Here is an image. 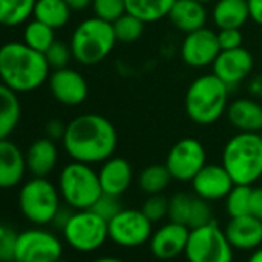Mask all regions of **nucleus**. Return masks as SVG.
<instances>
[{"mask_svg": "<svg viewBox=\"0 0 262 262\" xmlns=\"http://www.w3.org/2000/svg\"><path fill=\"white\" fill-rule=\"evenodd\" d=\"M176 0H125L126 13L145 24H155L168 17Z\"/></svg>", "mask_w": 262, "mask_h": 262, "instance_id": "26", "label": "nucleus"}, {"mask_svg": "<svg viewBox=\"0 0 262 262\" xmlns=\"http://www.w3.org/2000/svg\"><path fill=\"white\" fill-rule=\"evenodd\" d=\"M113 30L119 43H135L142 37L145 22H142L133 14L125 13L123 16L113 22Z\"/></svg>", "mask_w": 262, "mask_h": 262, "instance_id": "31", "label": "nucleus"}, {"mask_svg": "<svg viewBox=\"0 0 262 262\" xmlns=\"http://www.w3.org/2000/svg\"><path fill=\"white\" fill-rule=\"evenodd\" d=\"M211 19L217 30H241L250 19L248 0H214Z\"/></svg>", "mask_w": 262, "mask_h": 262, "instance_id": "24", "label": "nucleus"}, {"mask_svg": "<svg viewBox=\"0 0 262 262\" xmlns=\"http://www.w3.org/2000/svg\"><path fill=\"white\" fill-rule=\"evenodd\" d=\"M57 262H71V260H65V259H59Z\"/></svg>", "mask_w": 262, "mask_h": 262, "instance_id": "48", "label": "nucleus"}, {"mask_svg": "<svg viewBox=\"0 0 262 262\" xmlns=\"http://www.w3.org/2000/svg\"><path fill=\"white\" fill-rule=\"evenodd\" d=\"M228 123L242 133H260L262 131V105L251 99H236L227 108Z\"/></svg>", "mask_w": 262, "mask_h": 262, "instance_id": "21", "label": "nucleus"}, {"mask_svg": "<svg viewBox=\"0 0 262 262\" xmlns=\"http://www.w3.org/2000/svg\"><path fill=\"white\" fill-rule=\"evenodd\" d=\"M250 214L262 221V187L251 188L250 196Z\"/></svg>", "mask_w": 262, "mask_h": 262, "instance_id": "42", "label": "nucleus"}, {"mask_svg": "<svg viewBox=\"0 0 262 262\" xmlns=\"http://www.w3.org/2000/svg\"><path fill=\"white\" fill-rule=\"evenodd\" d=\"M22 117V105L16 91L0 82V139H7L17 128Z\"/></svg>", "mask_w": 262, "mask_h": 262, "instance_id": "25", "label": "nucleus"}, {"mask_svg": "<svg viewBox=\"0 0 262 262\" xmlns=\"http://www.w3.org/2000/svg\"><path fill=\"white\" fill-rule=\"evenodd\" d=\"M62 241L39 225L19 233L16 262H57L62 259Z\"/></svg>", "mask_w": 262, "mask_h": 262, "instance_id": "11", "label": "nucleus"}, {"mask_svg": "<svg viewBox=\"0 0 262 262\" xmlns=\"http://www.w3.org/2000/svg\"><path fill=\"white\" fill-rule=\"evenodd\" d=\"M93 262H125L123 259L120 257H113V256H102V257H97L94 259Z\"/></svg>", "mask_w": 262, "mask_h": 262, "instance_id": "46", "label": "nucleus"}, {"mask_svg": "<svg viewBox=\"0 0 262 262\" xmlns=\"http://www.w3.org/2000/svg\"><path fill=\"white\" fill-rule=\"evenodd\" d=\"M97 173L102 191L111 196L120 198L133 182V167L123 158L111 156L102 162V167Z\"/></svg>", "mask_w": 262, "mask_h": 262, "instance_id": "20", "label": "nucleus"}, {"mask_svg": "<svg viewBox=\"0 0 262 262\" xmlns=\"http://www.w3.org/2000/svg\"><path fill=\"white\" fill-rule=\"evenodd\" d=\"M93 13L96 17L113 24L126 13L125 0H93Z\"/></svg>", "mask_w": 262, "mask_h": 262, "instance_id": "34", "label": "nucleus"}, {"mask_svg": "<svg viewBox=\"0 0 262 262\" xmlns=\"http://www.w3.org/2000/svg\"><path fill=\"white\" fill-rule=\"evenodd\" d=\"M233 187L234 182L222 164H207L191 179L193 193L208 202L225 199Z\"/></svg>", "mask_w": 262, "mask_h": 262, "instance_id": "17", "label": "nucleus"}, {"mask_svg": "<svg viewBox=\"0 0 262 262\" xmlns=\"http://www.w3.org/2000/svg\"><path fill=\"white\" fill-rule=\"evenodd\" d=\"M71 13L73 10L65 0H37L33 16L53 30H60L70 22Z\"/></svg>", "mask_w": 262, "mask_h": 262, "instance_id": "27", "label": "nucleus"}, {"mask_svg": "<svg viewBox=\"0 0 262 262\" xmlns=\"http://www.w3.org/2000/svg\"><path fill=\"white\" fill-rule=\"evenodd\" d=\"M153 222L142 210L122 208L108 221L110 239L122 248H136L150 242L153 234Z\"/></svg>", "mask_w": 262, "mask_h": 262, "instance_id": "10", "label": "nucleus"}, {"mask_svg": "<svg viewBox=\"0 0 262 262\" xmlns=\"http://www.w3.org/2000/svg\"><path fill=\"white\" fill-rule=\"evenodd\" d=\"M213 219V210L208 201L193 196V204H191V211H190V219H188V228H198L202 225L210 224Z\"/></svg>", "mask_w": 262, "mask_h": 262, "instance_id": "37", "label": "nucleus"}, {"mask_svg": "<svg viewBox=\"0 0 262 262\" xmlns=\"http://www.w3.org/2000/svg\"><path fill=\"white\" fill-rule=\"evenodd\" d=\"M48 85L53 97L67 106H77L83 103L88 96V83L85 77L70 67L53 70L48 77Z\"/></svg>", "mask_w": 262, "mask_h": 262, "instance_id": "15", "label": "nucleus"}, {"mask_svg": "<svg viewBox=\"0 0 262 262\" xmlns=\"http://www.w3.org/2000/svg\"><path fill=\"white\" fill-rule=\"evenodd\" d=\"M17 237L19 233L13 227L7 224H0V262L16 260Z\"/></svg>", "mask_w": 262, "mask_h": 262, "instance_id": "35", "label": "nucleus"}, {"mask_svg": "<svg viewBox=\"0 0 262 262\" xmlns=\"http://www.w3.org/2000/svg\"><path fill=\"white\" fill-rule=\"evenodd\" d=\"M116 43L113 24L96 16L82 20L70 40L73 59L85 67H93L105 60Z\"/></svg>", "mask_w": 262, "mask_h": 262, "instance_id": "5", "label": "nucleus"}, {"mask_svg": "<svg viewBox=\"0 0 262 262\" xmlns=\"http://www.w3.org/2000/svg\"><path fill=\"white\" fill-rule=\"evenodd\" d=\"M159 262H161V260H159ZM168 262H173V260H168Z\"/></svg>", "mask_w": 262, "mask_h": 262, "instance_id": "50", "label": "nucleus"}, {"mask_svg": "<svg viewBox=\"0 0 262 262\" xmlns=\"http://www.w3.org/2000/svg\"><path fill=\"white\" fill-rule=\"evenodd\" d=\"M233 250L225 231L216 221H211L207 225L190 228L184 254L188 262H233Z\"/></svg>", "mask_w": 262, "mask_h": 262, "instance_id": "9", "label": "nucleus"}, {"mask_svg": "<svg viewBox=\"0 0 262 262\" xmlns=\"http://www.w3.org/2000/svg\"><path fill=\"white\" fill-rule=\"evenodd\" d=\"M217 33L204 27L198 31L185 34L181 43V59L190 68L211 67L221 53Z\"/></svg>", "mask_w": 262, "mask_h": 262, "instance_id": "13", "label": "nucleus"}, {"mask_svg": "<svg viewBox=\"0 0 262 262\" xmlns=\"http://www.w3.org/2000/svg\"><path fill=\"white\" fill-rule=\"evenodd\" d=\"M251 185H236L225 198V208L230 217L250 214V196Z\"/></svg>", "mask_w": 262, "mask_h": 262, "instance_id": "32", "label": "nucleus"}, {"mask_svg": "<svg viewBox=\"0 0 262 262\" xmlns=\"http://www.w3.org/2000/svg\"><path fill=\"white\" fill-rule=\"evenodd\" d=\"M165 165L174 181L191 182L207 165L205 147L194 138H184L170 148Z\"/></svg>", "mask_w": 262, "mask_h": 262, "instance_id": "12", "label": "nucleus"}, {"mask_svg": "<svg viewBox=\"0 0 262 262\" xmlns=\"http://www.w3.org/2000/svg\"><path fill=\"white\" fill-rule=\"evenodd\" d=\"M93 211H96L99 216H102L103 219L110 221L113 219L120 210H122V205H120V201L117 196H111V194H106L103 193L97 201L96 204L91 207Z\"/></svg>", "mask_w": 262, "mask_h": 262, "instance_id": "39", "label": "nucleus"}, {"mask_svg": "<svg viewBox=\"0 0 262 262\" xmlns=\"http://www.w3.org/2000/svg\"><path fill=\"white\" fill-rule=\"evenodd\" d=\"M248 11H250V19L262 27V0H248Z\"/></svg>", "mask_w": 262, "mask_h": 262, "instance_id": "43", "label": "nucleus"}, {"mask_svg": "<svg viewBox=\"0 0 262 262\" xmlns=\"http://www.w3.org/2000/svg\"><path fill=\"white\" fill-rule=\"evenodd\" d=\"M65 2L73 11H83L88 7H91L93 0H65Z\"/></svg>", "mask_w": 262, "mask_h": 262, "instance_id": "44", "label": "nucleus"}, {"mask_svg": "<svg viewBox=\"0 0 262 262\" xmlns=\"http://www.w3.org/2000/svg\"><path fill=\"white\" fill-rule=\"evenodd\" d=\"M211 67L213 74L217 76L228 88H231L248 77L254 67V59L248 50L241 47L221 51Z\"/></svg>", "mask_w": 262, "mask_h": 262, "instance_id": "16", "label": "nucleus"}, {"mask_svg": "<svg viewBox=\"0 0 262 262\" xmlns=\"http://www.w3.org/2000/svg\"><path fill=\"white\" fill-rule=\"evenodd\" d=\"M60 199L59 188L51 181L33 176L20 188L19 207L27 221L42 227L53 224L60 210Z\"/></svg>", "mask_w": 262, "mask_h": 262, "instance_id": "7", "label": "nucleus"}, {"mask_svg": "<svg viewBox=\"0 0 262 262\" xmlns=\"http://www.w3.org/2000/svg\"><path fill=\"white\" fill-rule=\"evenodd\" d=\"M27 171V161L22 150L8 138L0 139V190L17 187Z\"/></svg>", "mask_w": 262, "mask_h": 262, "instance_id": "19", "label": "nucleus"}, {"mask_svg": "<svg viewBox=\"0 0 262 262\" xmlns=\"http://www.w3.org/2000/svg\"><path fill=\"white\" fill-rule=\"evenodd\" d=\"M62 144L73 161L90 165L100 164L114 156L117 131L106 117L97 113H86L67 123Z\"/></svg>", "mask_w": 262, "mask_h": 262, "instance_id": "1", "label": "nucleus"}, {"mask_svg": "<svg viewBox=\"0 0 262 262\" xmlns=\"http://www.w3.org/2000/svg\"><path fill=\"white\" fill-rule=\"evenodd\" d=\"M188 236L190 228L187 225L170 221L153 231L150 237V250L161 262L174 260L185 253Z\"/></svg>", "mask_w": 262, "mask_h": 262, "instance_id": "14", "label": "nucleus"}, {"mask_svg": "<svg viewBox=\"0 0 262 262\" xmlns=\"http://www.w3.org/2000/svg\"><path fill=\"white\" fill-rule=\"evenodd\" d=\"M25 161L27 170L33 176L47 178L50 173H53L59 161V150L56 141L50 138H40L34 141L25 153Z\"/></svg>", "mask_w": 262, "mask_h": 262, "instance_id": "23", "label": "nucleus"}, {"mask_svg": "<svg viewBox=\"0 0 262 262\" xmlns=\"http://www.w3.org/2000/svg\"><path fill=\"white\" fill-rule=\"evenodd\" d=\"M193 196L187 193H176L168 199V219L188 227Z\"/></svg>", "mask_w": 262, "mask_h": 262, "instance_id": "33", "label": "nucleus"}, {"mask_svg": "<svg viewBox=\"0 0 262 262\" xmlns=\"http://www.w3.org/2000/svg\"><path fill=\"white\" fill-rule=\"evenodd\" d=\"M37 0H0V25L19 27L34 13Z\"/></svg>", "mask_w": 262, "mask_h": 262, "instance_id": "28", "label": "nucleus"}, {"mask_svg": "<svg viewBox=\"0 0 262 262\" xmlns=\"http://www.w3.org/2000/svg\"><path fill=\"white\" fill-rule=\"evenodd\" d=\"M65 242L76 251L91 253L99 250L108 236V221L91 208L74 210L62 228Z\"/></svg>", "mask_w": 262, "mask_h": 262, "instance_id": "8", "label": "nucleus"}, {"mask_svg": "<svg viewBox=\"0 0 262 262\" xmlns=\"http://www.w3.org/2000/svg\"><path fill=\"white\" fill-rule=\"evenodd\" d=\"M224 231L228 242L236 250L248 251L262 245V221L253 214L230 217Z\"/></svg>", "mask_w": 262, "mask_h": 262, "instance_id": "18", "label": "nucleus"}, {"mask_svg": "<svg viewBox=\"0 0 262 262\" xmlns=\"http://www.w3.org/2000/svg\"><path fill=\"white\" fill-rule=\"evenodd\" d=\"M217 40L221 50H234L242 47V33L237 28H225L217 31Z\"/></svg>", "mask_w": 262, "mask_h": 262, "instance_id": "40", "label": "nucleus"}, {"mask_svg": "<svg viewBox=\"0 0 262 262\" xmlns=\"http://www.w3.org/2000/svg\"><path fill=\"white\" fill-rule=\"evenodd\" d=\"M259 135H260V138H262V131H260V133H259Z\"/></svg>", "mask_w": 262, "mask_h": 262, "instance_id": "49", "label": "nucleus"}, {"mask_svg": "<svg viewBox=\"0 0 262 262\" xmlns=\"http://www.w3.org/2000/svg\"><path fill=\"white\" fill-rule=\"evenodd\" d=\"M173 181L167 165L164 164H153L145 167L139 174V187L141 190L150 196V194H161Z\"/></svg>", "mask_w": 262, "mask_h": 262, "instance_id": "29", "label": "nucleus"}, {"mask_svg": "<svg viewBox=\"0 0 262 262\" xmlns=\"http://www.w3.org/2000/svg\"><path fill=\"white\" fill-rule=\"evenodd\" d=\"M199 2H202V4H208V2H214V0H199Z\"/></svg>", "mask_w": 262, "mask_h": 262, "instance_id": "47", "label": "nucleus"}, {"mask_svg": "<svg viewBox=\"0 0 262 262\" xmlns=\"http://www.w3.org/2000/svg\"><path fill=\"white\" fill-rule=\"evenodd\" d=\"M54 31L56 30H53L51 27L34 19V20L28 22L24 30V42L28 47H31L33 50L45 53L56 40Z\"/></svg>", "mask_w": 262, "mask_h": 262, "instance_id": "30", "label": "nucleus"}, {"mask_svg": "<svg viewBox=\"0 0 262 262\" xmlns=\"http://www.w3.org/2000/svg\"><path fill=\"white\" fill-rule=\"evenodd\" d=\"M247 262H262V245L256 250H253V253L250 254Z\"/></svg>", "mask_w": 262, "mask_h": 262, "instance_id": "45", "label": "nucleus"}, {"mask_svg": "<svg viewBox=\"0 0 262 262\" xmlns=\"http://www.w3.org/2000/svg\"><path fill=\"white\" fill-rule=\"evenodd\" d=\"M142 211L153 224L159 222L164 217H168V199L162 193L150 194L142 205Z\"/></svg>", "mask_w": 262, "mask_h": 262, "instance_id": "38", "label": "nucleus"}, {"mask_svg": "<svg viewBox=\"0 0 262 262\" xmlns=\"http://www.w3.org/2000/svg\"><path fill=\"white\" fill-rule=\"evenodd\" d=\"M230 88L213 73L196 77L185 93V113L201 126L217 122L228 108Z\"/></svg>", "mask_w": 262, "mask_h": 262, "instance_id": "3", "label": "nucleus"}, {"mask_svg": "<svg viewBox=\"0 0 262 262\" xmlns=\"http://www.w3.org/2000/svg\"><path fill=\"white\" fill-rule=\"evenodd\" d=\"M14 262H16V260H14Z\"/></svg>", "mask_w": 262, "mask_h": 262, "instance_id": "51", "label": "nucleus"}, {"mask_svg": "<svg viewBox=\"0 0 262 262\" xmlns=\"http://www.w3.org/2000/svg\"><path fill=\"white\" fill-rule=\"evenodd\" d=\"M50 74L45 54L25 42H8L0 47V82L17 94L40 88Z\"/></svg>", "mask_w": 262, "mask_h": 262, "instance_id": "2", "label": "nucleus"}, {"mask_svg": "<svg viewBox=\"0 0 262 262\" xmlns=\"http://www.w3.org/2000/svg\"><path fill=\"white\" fill-rule=\"evenodd\" d=\"M65 131H67V123H63L59 119H51L45 125L47 138H50L53 141H62L63 136H65Z\"/></svg>", "mask_w": 262, "mask_h": 262, "instance_id": "41", "label": "nucleus"}, {"mask_svg": "<svg viewBox=\"0 0 262 262\" xmlns=\"http://www.w3.org/2000/svg\"><path fill=\"white\" fill-rule=\"evenodd\" d=\"M43 54H45L47 62H48L51 70L67 68L70 65V60L73 59L71 47L63 43V42H59V40H54L53 45Z\"/></svg>", "mask_w": 262, "mask_h": 262, "instance_id": "36", "label": "nucleus"}, {"mask_svg": "<svg viewBox=\"0 0 262 262\" xmlns=\"http://www.w3.org/2000/svg\"><path fill=\"white\" fill-rule=\"evenodd\" d=\"M168 19L178 31L188 34L207 27L208 13L199 0H176Z\"/></svg>", "mask_w": 262, "mask_h": 262, "instance_id": "22", "label": "nucleus"}, {"mask_svg": "<svg viewBox=\"0 0 262 262\" xmlns=\"http://www.w3.org/2000/svg\"><path fill=\"white\" fill-rule=\"evenodd\" d=\"M224 168L236 185H253L262 178V138L259 133L233 135L222 150Z\"/></svg>", "mask_w": 262, "mask_h": 262, "instance_id": "4", "label": "nucleus"}, {"mask_svg": "<svg viewBox=\"0 0 262 262\" xmlns=\"http://www.w3.org/2000/svg\"><path fill=\"white\" fill-rule=\"evenodd\" d=\"M57 188L67 207L73 210H88L103 194L99 173L90 164L77 161L62 168Z\"/></svg>", "mask_w": 262, "mask_h": 262, "instance_id": "6", "label": "nucleus"}]
</instances>
